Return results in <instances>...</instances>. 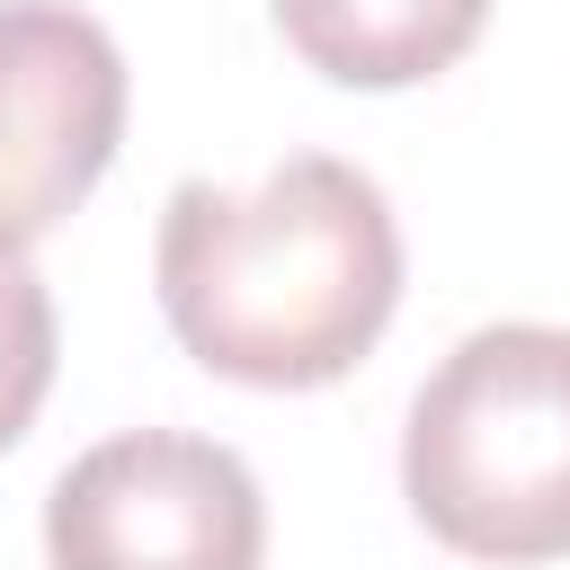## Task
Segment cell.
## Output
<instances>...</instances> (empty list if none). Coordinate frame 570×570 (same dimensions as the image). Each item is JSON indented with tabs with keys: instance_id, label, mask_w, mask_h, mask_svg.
I'll return each mask as SVG.
<instances>
[{
	"instance_id": "3",
	"label": "cell",
	"mask_w": 570,
	"mask_h": 570,
	"mask_svg": "<svg viewBox=\"0 0 570 570\" xmlns=\"http://www.w3.org/2000/svg\"><path fill=\"white\" fill-rule=\"evenodd\" d=\"M53 570H258L267 499L249 463L187 428H125L45 490Z\"/></svg>"
},
{
	"instance_id": "2",
	"label": "cell",
	"mask_w": 570,
	"mask_h": 570,
	"mask_svg": "<svg viewBox=\"0 0 570 570\" xmlns=\"http://www.w3.org/2000/svg\"><path fill=\"white\" fill-rule=\"evenodd\" d=\"M401 490L472 561L570 552V330L490 321L410 401Z\"/></svg>"
},
{
	"instance_id": "4",
	"label": "cell",
	"mask_w": 570,
	"mask_h": 570,
	"mask_svg": "<svg viewBox=\"0 0 570 570\" xmlns=\"http://www.w3.org/2000/svg\"><path fill=\"white\" fill-rule=\"evenodd\" d=\"M125 134V53L71 0H0V249L53 232Z\"/></svg>"
},
{
	"instance_id": "1",
	"label": "cell",
	"mask_w": 570,
	"mask_h": 570,
	"mask_svg": "<svg viewBox=\"0 0 570 570\" xmlns=\"http://www.w3.org/2000/svg\"><path fill=\"white\" fill-rule=\"evenodd\" d=\"M160 312L196 365L303 392L347 374L401 303V223L338 151L276 160L249 196L187 178L160 214Z\"/></svg>"
},
{
	"instance_id": "5",
	"label": "cell",
	"mask_w": 570,
	"mask_h": 570,
	"mask_svg": "<svg viewBox=\"0 0 570 570\" xmlns=\"http://www.w3.org/2000/svg\"><path fill=\"white\" fill-rule=\"evenodd\" d=\"M481 18L490 0H276L285 45L347 89H401L445 71L481 36Z\"/></svg>"
},
{
	"instance_id": "6",
	"label": "cell",
	"mask_w": 570,
	"mask_h": 570,
	"mask_svg": "<svg viewBox=\"0 0 570 570\" xmlns=\"http://www.w3.org/2000/svg\"><path fill=\"white\" fill-rule=\"evenodd\" d=\"M45 383H53V294L18 249H0V445L27 436Z\"/></svg>"
}]
</instances>
